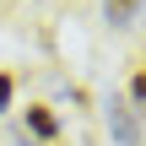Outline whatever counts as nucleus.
Masks as SVG:
<instances>
[{
	"instance_id": "6",
	"label": "nucleus",
	"mask_w": 146,
	"mask_h": 146,
	"mask_svg": "<svg viewBox=\"0 0 146 146\" xmlns=\"http://www.w3.org/2000/svg\"><path fill=\"white\" fill-rule=\"evenodd\" d=\"M87 146H92V141H87Z\"/></svg>"
},
{
	"instance_id": "3",
	"label": "nucleus",
	"mask_w": 146,
	"mask_h": 146,
	"mask_svg": "<svg viewBox=\"0 0 146 146\" xmlns=\"http://www.w3.org/2000/svg\"><path fill=\"white\" fill-rule=\"evenodd\" d=\"M135 11H141V0H103V16H108L114 27H130Z\"/></svg>"
},
{
	"instance_id": "2",
	"label": "nucleus",
	"mask_w": 146,
	"mask_h": 146,
	"mask_svg": "<svg viewBox=\"0 0 146 146\" xmlns=\"http://www.w3.org/2000/svg\"><path fill=\"white\" fill-rule=\"evenodd\" d=\"M27 130H33L38 141H54V135H60V125H54V114H49V108H38V103L27 108Z\"/></svg>"
},
{
	"instance_id": "1",
	"label": "nucleus",
	"mask_w": 146,
	"mask_h": 146,
	"mask_svg": "<svg viewBox=\"0 0 146 146\" xmlns=\"http://www.w3.org/2000/svg\"><path fill=\"white\" fill-rule=\"evenodd\" d=\"M108 135H114V146H141V108L125 92L108 98Z\"/></svg>"
},
{
	"instance_id": "4",
	"label": "nucleus",
	"mask_w": 146,
	"mask_h": 146,
	"mask_svg": "<svg viewBox=\"0 0 146 146\" xmlns=\"http://www.w3.org/2000/svg\"><path fill=\"white\" fill-rule=\"evenodd\" d=\"M130 103H135V108H146V70H135V76H130Z\"/></svg>"
},
{
	"instance_id": "5",
	"label": "nucleus",
	"mask_w": 146,
	"mask_h": 146,
	"mask_svg": "<svg viewBox=\"0 0 146 146\" xmlns=\"http://www.w3.org/2000/svg\"><path fill=\"white\" fill-rule=\"evenodd\" d=\"M11 92H16V87H11V76H0V108H11Z\"/></svg>"
}]
</instances>
